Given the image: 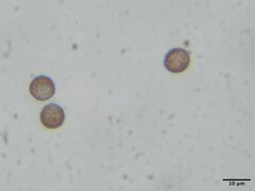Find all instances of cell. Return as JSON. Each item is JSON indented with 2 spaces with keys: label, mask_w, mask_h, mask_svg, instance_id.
Wrapping results in <instances>:
<instances>
[{
  "label": "cell",
  "mask_w": 255,
  "mask_h": 191,
  "mask_svg": "<svg viewBox=\"0 0 255 191\" xmlns=\"http://www.w3.org/2000/svg\"><path fill=\"white\" fill-rule=\"evenodd\" d=\"M190 64V54L183 48H173L166 53L164 66L171 74H181Z\"/></svg>",
  "instance_id": "1"
},
{
  "label": "cell",
  "mask_w": 255,
  "mask_h": 191,
  "mask_svg": "<svg viewBox=\"0 0 255 191\" xmlns=\"http://www.w3.org/2000/svg\"><path fill=\"white\" fill-rule=\"evenodd\" d=\"M29 91L34 99L38 101H46L54 96L55 84L50 77L41 75L32 80Z\"/></svg>",
  "instance_id": "2"
},
{
  "label": "cell",
  "mask_w": 255,
  "mask_h": 191,
  "mask_svg": "<svg viewBox=\"0 0 255 191\" xmlns=\"http://www.w3.org/2000/svg\"><path fill=\"white\" fill-rule=\"evenodd\" d=\"M65 121V113L64 109L59 104L51 103L43 107L41 111V122L49 130L59 129Z\"/></svg>",
  "instance_id": "3"
}]
</instances>
